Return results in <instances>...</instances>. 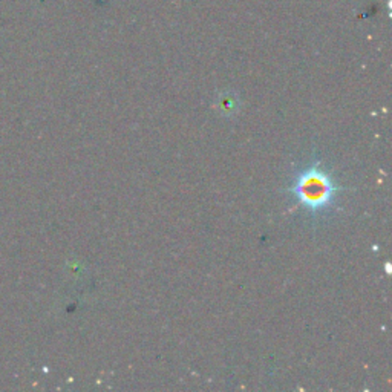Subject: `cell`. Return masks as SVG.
<instances>
[{"label": "cell", "mask_w": 392, "mask_h": 392, "mask_svg": "<svg viewBox=\"0 0 392 392\" xmlns=\"http://www.w3.org/2000/svg\"><path fill=\"white\" fill-rule=\"evenodd\" d=\"M345 189L339 185L331 173L322 168L319 158L302 165L293 176L287 192L296 205L305 210L312 219H322L336 209L337 195Z\"/></svg>", "instance_id": "cell-1"}]
</instances>
